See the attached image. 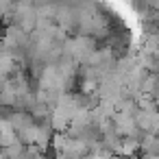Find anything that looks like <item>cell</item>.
<instances>
[{"instance_id":"1","label":"cell","mask_w":159,"mask_h":159,"mask_svg":"<svg viewBox=\"0 0 159 159\" xmlns=\"http://www.w3.org/2000/svg\"><path fill=\"white\" fill-rule=\"evenodd\" d=\"M0 44H2V33H0Z\"/></svg>"}]
</instances>
